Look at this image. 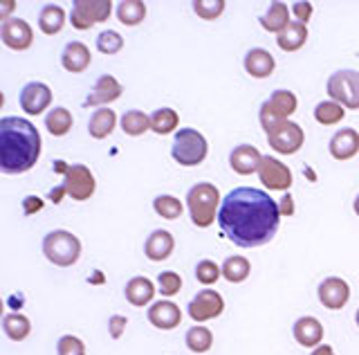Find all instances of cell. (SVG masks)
Wrapping results in <instances>:
<instances>
[{"mask_svg":"<svg viewBox=\"0 0 359 355\" xmlns=\"http://www.w3.org/2000/svg\"><path fill=\"white\" fill-rule=\"evenodd\" d=\"M41 209H43V198H39V196H27L25 201H22V214L25 216L39 214Z\"/></svg>","mask_w":359,"mask_h":355,"instance_id":"obj_45","label":"cell"},{"mask_svg":"<svg viewBox=\"0 0 359 355\" xmlns=\"http://www.w3.org/2000/svg\"><path fill=\"white\" fill-rule=\"evenodd\" d=\"M0 39H3V43L9 50L22 52L32 48L34 29L25 18H9L5 23H0Z\"/></svg>","mask_w":359,"mask_h":355,"instance_id":"obj_13","label":"cell"},{"mask_svg":"<svg viewBox=\"0 0 359 355\" xmlns=\"http://www.w3.org/2000/svg\"><path fill=\"white\" fill-rule=\"evenodd\" d=\"M355 324L359 326V308H357V313H355Z\"/></svg>","mask_w":359,"mask_h":355,"instance_id":"obj_50","label":"cell"},{"mask_svg":"<svg viewBox=\"0 0 359 355\" xmlns=\"http://www.w3.org/2000/svg\"><path fill=\"white\" fill-rule=\"evenodd\" d=\"M258 180L265 187L267 192H285L294 182V175H292L290 166L283 164L274 155H263V162L258 166Z\"/></svg>","mask_w":359,"mask_h":355,"instance_id":"obj_11","label":"cell"},{"mask_svg":"<svg viewBox=\"0 0 359 355\" xmlns=\"http://www.w3.org/2000/svg\"><path fill=\"white\" fill-rule=\"evenodd\" d=\"M149 321L160 330H173L180 326V321H182V310H180L177 304L168 302V299H160V302H155L149 306V313H146Z\"/></svg>","mask_w":359,"mask_h":355,"instance_id":"obj_17","label":"cell"},{"mask_svg":"<svg viewBox=\"0 0 359 355\" xmlns=\"http://www.w3.org/2000/svg\"><path fill=\"white\" fill-rule=\"evenodd\" d=\"M194 12L202 20H216L224 12V0H196V3H194Z\"/></svg>","mask_w":359,"mask_h":355,"instance_id":"obj_40","label":"cell"},{"mask_svg":"<svg viewBox=\"0 0 359 355\" xmlns=\"http://www.w3.org/2000/svg\"><path fill=\"white\" fill-rule=\"evenodd\" d=\"M297 106H299V99L292 91H274L269 95L267 102H263L261 110H258V119H261V126L263 130H272L276 124L285 121L287 117H292L297 113Z\"/></svg>","mask_w":359,"mask_h":355,"instance_id":"obj_6","label":"cell"},{"mask_svg":"<svg viewBox=\"0 0 359 355\" xmlns=\"http://www.w3.org/2000/svg\"><path fill=\"white\" fill-rule=\"evenodd\" d=\"M123 95V86L115 79L112 74H101L95 81V88L90 91V95L86 97L83 106H99L106 108L108 104L117 102V99Z\"/></svg>","mask_w":359,"mask_h":355,"instance_id":"obj_16","label":"cell"},{"mask_svg":"<svg viewBox=\"0 0 359 355\" xmlns=\"http://www.w3.org/2000/svg\"><path fill=\"white\" fill-rule=\"evenodd\" d=\"M121 48H123V36L115 29H104L97 36V50L101 54H108V57H112V54L121 52Z\"/></svg>","mask_w":359,"mask_h":355,"instance_id":"obj_38","label":"cell"},{"mask_svg":"<svg viewBox=\"0 0 359 355\" xmlns=\"http://www.w3.org/2000/svg\"><path fill=\"white\" fill-rule=\"evenodd\" d=\"M278 203L256 187H236L222 198L218 227L233 246L261 248L278 232Z\"/></svg>","mask_w":359,"mask_h":355,"instance_id":"obj_1","label":"cell"},{"mask_svg":"<svg viewBox=\"0 0 359 355\" xmlns=\"http://www.w3.org/2000/svg\"><path fill=\"white\" fill-rule=\"evenodd\" d=\"M175 250V239L168 229H155L149 234V239L144 241V254L149 261H166Z\"/></svg>","mask_w":359,"mask_h":355,"instance_id":"obj_19","label":"cell"},{"mask_svg":"<svg viewBox=\"0 0 359 355\" xmlns=\"http://www.w3.org/2000/svg\"><path fill=\"white\" fill-rule=\"evenodd\" d=\"M115 126H117V113L110 106H106V108H97L95 115L90 117L88 133H90V138L104 140L110 135L112 130H115Z\"/></svg>","mask_w":359,"mask_h":355,"instance_id":"obj_26","label":"cell"},{"mask_svg":"<svg viewBox=\"0 0 359 355\" xmlns=\"http://www.w3.org/2000/svg\"><path fill=\"white\" fill-rule=\"evenodd\" d=\"M72 124H74V117L67 108L63 106H56L52 108L48 115H45V128H48L50 135L54 138H63L67 133L72 130Z\"/></svg>","mask_w":359,"mask_h":355,"instance_id":"obj_29","label":"cell"},{"mask_svg":"<svg viewBox=\"0 0 359 355\" xmlns=\"http://www.w3.org/2000/svg\"><path fill=\"white\" fill-rule=\"evenodd\" d=\"M48 196H50V201H54V203H59V201H61V198H63V196H67V194H65V189H63V185H61V187H54V189H52V192H50Z\"/></svg>","mask_w":359,"mask_h":355,"instance_id":"obj_48","label":"cell"},{"mask_svg":"<svg viewBox=\"0 0 359 355\" xmlns=\"http://www.w3.org/2000/svg\"><path fill=\"white\" fill-rule=\"evenodd\" d=\"M265 135H267L269 147L280 155H294L303 147V142H306V133H303V128L297 124V121H290V119L280 121V124H276L272 130H267Z\"/></svg>","mask_w":359,"mask_h":355,"instance_id":"obj_10","label":"cell"},{"mask_svg":"<svg viewBox=\"0 0 359 355\" xmlns=\"http://www.w3.org/2000/svg\"><path fill=\"white\" fill-rule=\"evenodd\" d=\"M63 189L67 194V198H72L76 203H83L90 201L95 196L97 189V180H95V173L90 171V166L86 164H72L67 166L65 173H63Z\"/></svg>","mask_w":359,"mask_h":355,"instance_id":"obj_9","label":"cell"},{"mask_svg":"<svg viewBox=\"0 0 359 355\" xmlns=\"http://www.w3.org/2000/svg\"><path fill=\"white\" fill-rule=\"evenodd\" d=\"M157 288L164 297H175L180 290H182V276L173 270H164L157 274Z\"/></svg>","mask_w":359,"mask_h":355,"instance_id":"obj_39","label":"cell"},{"mask_svg":"<svg viewBox=\"0 0 359 355\" xmlns=\"http://www.w3.org/2000/svg\"><path fill=\"white\" fill-rule=\"evenodd\" d=\"M128 326V317H123V315H112L108 319V333H110V337L112 340H119L123 335V330H126Z\"/></svg>","mask_w":359,"mask_h":355,"instance_id":"obj_43","label":"cell"},{"mask_svg":"<svg viewBox=\"0 0 359 355\" xmlns=\"http://www.w3.org/2000/svg\"><path fill=\"white\" fill-rule=\"evenodd\" d=\"M290 9H292V14L297 16L299 23L308 25V20L312 18V3H306V0H297V3L292 5Z\"/></svg>","mask_w":359,"mask_h":355,"instance_id":"obj_44","label":"cell"},{"mask_svg":"<svg viewBox=\"0 0 359 355\" xmlns=\"http://www.w3.org/2000/svg\"><path fill=\"white\" fill-rule=\"evenodd\" d=\"M346 115V108L339 106L337 102H319L314 106V119L323 126H332L337 121H341Z\"/></svg>","mask_w":359,"mask_h":355,"instance_id":"obj_37","label":"cell"},{"mask_svg":"<svg viewBox=\"0 0 359 355\" xmlns=\"http://www.w3.org/2000/svg\"><path fill=\"white\" fill-rule=\"evenodd\" d=\"M56 353L59 355H86V344L76 335H61L56 342Z\"/></svg>","mask_w":359,"mask_h":355,"instance_id":"obj_42","label":"cell"},{"mask_svg":"<svg viewBox=\"0 0 359 355\" xmlns=\"http://www.w3.org/2000/svg\"><path fill=\"white\" fill-rule=\"evenodd\" d=\"M290 14H292V9H287V5L285 3H272L267 7V12L258 18V23H261V27L265 29V32H272V34H280L292 20H290Z\"/></svg>","mask_w":359,"mask_h":355,"instance_id":"obj_25","label":"cell"},{"mask_svg":"<svg viewBox=\"0 0 359 355\" xmlns=\"http://www.w3.org/2000/svg\"><path fill=\"white\" fill-rule=\"evenodd\" d=\"M330 102H337L348 110H359V72L357 70H337L325 83Z\"/></svg>","mask_w":359,"mask_h":355,"instance_id":"obj_7","label":"cell"},{"mask_svg":"<svg viewBox=\"0 0 359 355\" xmlns=\"http://www.w3.org/2000/svg\"><path fill=\"white\" fill-rule=\"evenodd\" d=\"M328 151L334 160H351L359 153V133L355 128H341L330 138Z\"/></svg>","mask_w":359,"mask_h":355,"instance_id":"obj_21","label":"cell"},{"mask_svg":"<svg viewBox=\"0 0 359 355\" xmlns=\"http://www.w3.org/2000/svg\"><path fill=\"white\" fill-rule=\"evenodd\" d=\"M306 41H308V25L299 23V20H292V23L276 36V46L283 52H297L306 46Z\"/></svg>","mask_w":359,"mask_h":355,"instance_id":"obj_27","label":"cell"},{"mask_svg":"<svg viewBox=\"0 0 359 355\" xmlns=\"http://www.w3.org/2000/svg\"><path fill=\"white\" fill-rule=\"evenodd\" d=\"M222 310H224V299L220 293L211 290V288L200 290L187 306V313L191 319L196 321V324H205V321H209V319L220 317Z\"/></svg>","mask_w":359,"mask_h":355,"instance_id":"obj_12","label":"cell"},{"mask_svg":"<svg viewBox=\"0 0 359 355\" xmlns=\"http://www.w3.org/2000/svg\"><path fill=\"white\" fill-rule=\"evenodd\" d=\"M43 140L39 128L29 119L3 117L0 119V171L18 175L29 171L41 158Z\"/></svg>","mask_w":359,"mask_h":355,"instance_id":"obj_2","label":"cell"},{"mask_svg":"<svg viewBox=\"0 0 359 355\" xmlns=\"http://www.w3.org/2000/svg\"><path fill=\"white\" fill-rule=\"evenodd\" d=\"M263 162V153L254 144H238L229 153V166L238 175H252L258 173V166Z\"/></svg>","mask_w":359,"mask_h":355,"instance_id":"obj_18","label":"cell"},{"mask_svg":"<svg viewBox=\"0 0 359 355\" xmlns=\"http://www.w3.org/2000/svg\"><path fill=\"white\" fill-rule=\"evenodd\" d=\"M317 297L323 308L341 310L348 304V299H351V286H348V281H344L341 276H328V279H323L319 283Z\"/></svg>","mask_w":359,"mask_h":355,"instance_id":"obj_15","label":"cell"},{"mask_svg":"<svg viewBox=\"0 0 359 355\" xmlns=\"http://www.w3.org/2000/svg\"><path fill=\"white\" fill-rule=\"evenodd\" d=\"M252 272V263L247 261L243 254H233L222 261V276L229 283H243Z\"/></svg>","mask_w":359,"mask_h":355,"instance_id":"obj_31","label":"cell"},{"mask_svg":"<svg viewBox=\"0 0 359 355\" xmlns=\"http://www.w3.org/2000/svg\"><path fill=\"white\" fill-rule=\"evenodd\" d=\"M222 274V268H218V263H213L211 259H202L198 261L196 265V279L202 283V286H211L220 279Z\"/></svg>","mask_w":359,"mask_h":355,"instance_id":"obj_41","label":"cell"},{"mask_svg":"<svg viewBox=\"0 0 359 355\" xmlns=\"http://www.w3.org/2000/svg\"><path fill=\"white\" fill-rule=\"evenodd\" d=\"M180 124V115L173 108H157L151 113V130L157 135H171Z\"/></svg>","mask_w":359,"mask_h":355,"instance_id":"obj_34","label":"cell"},{"mask_svg":"<svg viewBox=\"0 0 359 355\" xmlns=\"http://www.w3.org/2000/svg\"><path fill=\"white\" fill-rule=\"evenodd\" d=\"M353 209H355V214L359 216V196L355 198V203H353Z\"/></svg>","mask_w":359,"mask_h":355,"instance_id":"obj_49","label":"cell"},{"mask_svg":"<svg viewBox=\"0 0 359 355\" xmlns=\"http://www.w3.org/2000/svg\"><path fill=\"white\" fill-rule=\"evenodd\" d=\"M209 153V142L196 128H180L175 133L173 147H171V158L180 166H198L207 160Z\"/></svg>","mask_w":359,"mask_h":355,"instance_id":"obj_5","label":"cell"},{"mask_svg":"<svg viewBox=\"0 0 359 355\" xmlns=\"http://www.w3.org/2000/svg\"><path fill=\"white\" fill-rule=\"evenodd\" d=\"M292 335H294L297 344H301L303 349H317L323 342V324L317 317H299L292 326Z\"/></svg>","mask_w":359,"mask_h":355,"instance_id":"obj_20","label":"cell"},{"mask_svg":"<svg viewBox=\"0 0 359 355\" xmlns=\"http://www.w3.org/2000/svg\"><path fill=\"white\" fill-rule=\"evenodd\" d=\"M65 25V9L61 5H54V3H48L39 14V29L43 34L48 36H54L59 34Z\"/></svg>","mask_w":359,"mask_h":355,"instance_id":"obj_28","label":"cell"},{"mask_svg":"<svg viewBox=\"0 0 359 355\" xmlns=\"http://www.w3.org/2000/svg\"><path fill=\"white\" fill-rule=\"evenodd\" d=\"M187 349L191 353H207L211 347H213V333L207 328V326H202V324H196V326H191L187 330Z\"/></svg>","mask_w":359,"mask_h":355,"instance_id":"obj_35","label":"cell"},{"mask_svg":"<svg viewBox=\"0 0 359 355\" xmlns=\"http://www.w3.org/2000/svg\"><path fill=\"white\" fill-rule=\"evenodd\" d=\"M112 14L110 0H74L70 23L74 29H90L97 23H104Z\"/></svg>","mask_w":359,"mask_h":355,"instance_id":"obj_8","label":"cell"},{"mask_svg":"<svg viewBox=\"0 0 359 355\" xmlns=\"http://www.w3.org/2000/svg\"><path fill=\"white\" fill-rule=\"evenodd\" d=\"M123 295H126V302L130 306L144 308V306H149L153 302L155 286H153V281L149 279V276L137 274V276H133V279L126 283V288H123Z\"/></svg>","mask_w":359,"mask_h":355,"instance_id":"obj_24","label":"cell"},{"mask_svg":"<svg viewBox=\"0 0 359 355\" xmlns=\"http://www.w3.org/2000/svg\"><path fill=\"white\" fill-rule=\"evenodd\" d=\"M11 9H16L14 0H3V3H0V20H3V23L11 18Z\"/></svg>","mask_w":359,"mask_h":355,"instance_id":"obj_47","label":"cell"},{"mask_svg":"<svg viewBox=\"0 0 359 355\" xmlns=\"http://www.w3.org/2000/svg\"><path fill=\"white\" fill-rule=\"evenodd\" d=\"M218 205H220V192L211 182H198L187 194V212L191 216V223L200 229L211 227L213 220L218 218L220 212Z\"/></svg>","mask_w":359,"mask_h":355,"instance_id":"obj_3","label":"cell"},{"mask_svg":"<svg viewBox=\"0 0 359 355\" xmlns=\"http://www.w3.org/2000/svg\"><path fill=\"white\" fill-rule=\"evenodd\" d=\"M3 330L11 342H22L32 333V321L22 313H9L3 317Z\"/></svg>","mask_w":359,"mask_h":355,"instance_id":"obj_32","label":"cell"},{"mask_svg":"<svg viewBox=\"0 0 359 355\" xmlns=\"http://www.w3.org/2000/svg\"><path fill=\"white\" fill-rule=\"evenodd\" d=\"M20 108L25 110L29 117L43 115L45 110L52 104V91L48 83L43 81H29L25 88L20 91Z\"/></svg>","mask_w":359,"mask_h":355,"instance_id":"obj_14","label":"cell"},{"mask_svg":"<svg viewBox=\"0 0 359 355\" xmlns=\"http://www.w3.org/2000/svg\"><path fill=\"white\" fill-rule=\"evenodd\" d=\"M121 130L130 138H140L151 128V115L142 113V110H126L119 119Z\"/></svg>","mask_w":359,"mask_h":355,"instance_id":"obj_33","label":"cell"},{"mask_svg":"<svg viewBox=\"0 0 359 355\" xmlns=\"http://www.w3.org/2000/svg\"><path fill=\"white\" fill-rule=\"evenodd\" d=\"M153 209L157 216H162L164 220H175L184 214V205L177 201L175 196H157L153 201Z\"/></svg>","mask_w":359,"mask_h":355,"instance_id":"obj_36","label":"cell"},{"mask_svg":"<svg viewBox=\"0 0 359 355\" xmlns=\"http://www.w3.org/2000/svg\"><path fill=\"white\" fill-rule=\"evenodd\" d=\"M90 61H93V54H90V48L81 41H70L67 46L63 48V54H61V63L67 72L72 74H81L88 70Z\"/></svg>","mask_w":359,"mask_h":355,"instance_id":"obj_22","label":"cell"},{"mask_svg":"<svg viewBox=\"0 0 359 355\" xmlns=\"http://www.w3.org/2000/svg\"><path fill=\"white\" fill-rule=\"evenodd\" d=\"M243 65H245V72L250 74V76H254V79H267V76L274 72L276 61H274V57L267 50L252 48L250 52L245 54Z\"/></svg>","mask_w":359,"mask_h":355,"instance_id":"obj_23","label":"cell"},{"mask_svg":"<svg viewBox=\"0 0 359 355\" xmlns=\"http://www.w3.org/2000/svg\"><path fill=\"white\" fill-rule=\"evenodd\" d=\"M43 254L56 268H70L81 257V241L67 229H54L43 239Z\"/></svg>","mask_w":359,"mask_h":355,"instance_id":"obj_4","label":"cell"},{"mask_svg":"<svg viewBox=\"0 0 359 355\" xmlns=\"http://www.w3.org/2000/svg\"><path fill=\"white\" fill-rule=\"evenodd\" d=\"M115 14L121 25L135 27L146 18V5L142 0H121V3H117V7H115Z\"/></svg>","mask_w":359,"mask_h":355,"instance_id":"obj_30","label":"cell"},{"mask_svg":"<svg viewBox=\"0 0 359 355\" xmlns=\"http://www.w3.org/2000/svg\"><path fill=\"white\" fill-rule=\"evenodd\" d=\"M278 212L280 216H294V198H292V194H283V198L278 201Z\"/></svg>","mask_w":359,"mask_h":355,"instance_id":"obj_46","label":"cell"}]
</instances>
